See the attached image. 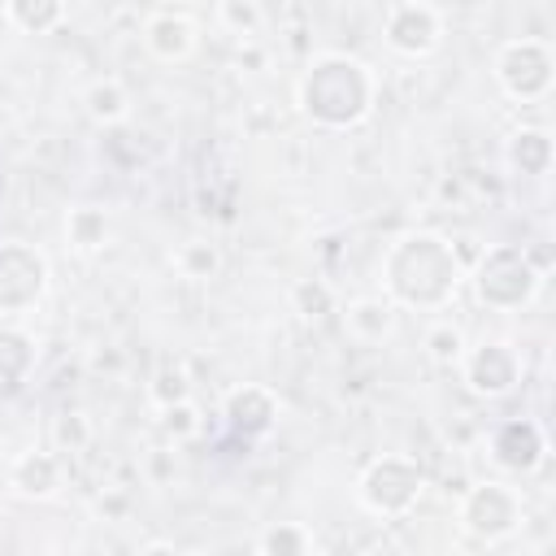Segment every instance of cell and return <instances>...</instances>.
<instances>
[{
    "label": "cell",
    "mask_w": 556,
    "mask_h": 556,
    "mask_svg": "<svg viewBox=\"0 0 556 556\" xmlns=\"http://www.w3.org/2000/svg\"><path fill=\"white\" fill-rule=\"evenodd\" d=\"M387 282L408 304H439L456 287V256L439 239L413 235L387 256Z\"/></svg>",
    "instance_id": "cell-1"
},
{
    "label": "cell",
    "mask_w": 556,
    "mask_h": 556,
    "mask_svg": "<svg viewBox=\"0 0 556 556\" xmlns=\"http://www.w3.org/2000/svg\"><path fill=\"white\" fill-rule=\"evenodd\" d=\"M369 104V78L356 61L330 56L321 65H313V74L304 78V109L326 122V126H348L365 113Z\"/></svg>",
    "instance_id": "cell-2"
},
{
    "label": "cell",
    "mask_w": 556,
    "mask_h": 556,
    "mask_svg": "<svg viewBox=\"0 0 556 556\" xmlns=\"http://www.w3.org/2000/svg\"><path fill=\"white\" fill-rule=\"evenodd\" d=\"M534 287V269L517 248H495L478 269V295L491 304H521Z\"/></svg>",
    "instance_id": "cell-3"
},
{
    "label": "cell",
    "mask_w": 556,
    "mask_h": 556,
    "mask_svg": "<svg viewBox=\"0 0 556 556\" xmlns=\"http://www.w3.org/2000/svg\"><path fill=\"white\" fill-rule=\"evenodd\" d=\"M500 78L513 96L530 100V96H543L547 83H552V61H547V48L526 39V43H508L504 56H500Z\"/></svg>",
    "instance_id": "cell-4"
},
{
    "label": "cell",
    "mask_w": 556,
    "mask_h": 556,
    "mask_svg": "<svg viewBox=\"0 0 556 556\" xmlns=\"http://www.w3.org/2000/svg\"><path fill=\"white\" fill-rule=\"evenodd\" d=\"M43 291V261L26 248H0V308L17 313Z\"/></svg>",
    "instance_id": "cell-5"
},
{
    "label": "cell",
    "mask_w": 556,
    "mask_h": 556,
    "mask_svg": "<svg viewBox=\"0 0 556 556\" xmlns=\"http://www.w3.org/2000/svg\"><path fill=\"white\" fill-rule=\"evenodd\" d=\"M417 491H421V473L408 469L404 460H382V465H374L369 478H365V500H369L378 513H400V508H408V504L417 500Z\"/></svg>",
    "instance_id": "cell-6"
},
{
    "label": "cell",
    "mask_w": 556,
    "mask_h": 556,
    "mask_svg": "<svg viewBox=\"0 0 556 556\" xmlns=\"http://www.w3.org/2000/svg\"><path fill=\"white\" fill-rule=\"evenodd\" d=\"M465 526H469L473 534L500 539V534H508V530L517 526V500H513L504 486L486 482V486H478V491L465 500Z\"/></svg>",
    "instance_id": "cell-7"
},
{
    "label": "cell",
    "mask_w": 556,
    "mask_h": 556,
    "mask_svg": "<svg viewBox=\"0 0 556 556\" xmlns=\"http://www.w3.org/2000/svg\"><path fill=\"white\" fill-rule=\"evenodd\" d=\"M517 378V361L504 352V343H482L469 356V387L482 395H504Z\"/></svg>",
    "instance_id": "cell-8"
},
{
    "label": "cell",
    "mask_w": 556,
    "mask_h": 556,
    "mask_svg": "<svg viewBox=\"0 0 556 556\" xmlns=\"http://www.w3.org/2000/svg\"><path fill=\"white\" fill-rule=\"evenodd\" d=\"M387 35H391V43H395L400 52H426V48H434L439 22H434L430 9H421V4H404V9L391 13Z\"/></svg>",
    "instance_id": "cell-9"
},
{
    "label": "cell",
    "mask_w": 556,
    "mask_h": 556,
    "mask_svg": "<svg viewBox=\"0 0 556 556\" xmlns=\"http://www.w3.org/2000/svg\"><path fill=\"white\" fill-rule=\"evenodd\" d=\"M539 456H543V434H539V426H530V421H508V426L495 434V460H500V465H508V469H530Z\"/></svg>",
    "instance_id": "cell-10"
},
{
    "label": "cell",
    "mask_w": 556,
    "mask_h": 556,
    "mask_svg": "<svg viewBox=\"0 0 556 556\" xmlns=\"http://www.w3.org/2000/svg\"><path fill=\"white\" fill-rule=\"evenodd\" d=\"M226 417H230L235 430H265V426L274 421V400H269L261 387H243V391L230 395Z\"/></svg>",
    "instance_id": "cell-11"
},
{
    "label": "cell",
    "mask_w": 556,
    "mask_h": 556,
    "mask_svg": "<svg viewBox=\"0 0 556 556\" xmlns=\"http://www.w3.org/2000/svg\"><path fill=\"white\" fill-rule=\"evenodd\" d=\"M148 43H152V52L165 56V61L187 56V52H191V22L165 13V17H156V22L148 26Z\"/></svg>",
    "instance_id": "cell-12"
},
{
    "label": "cell",
    "mask_w": 556,
    "mask_h": 556,
    "mask_svg": "<svg viewBox=\"0 0 556 556\" xmlns=\"http://www.w3.org/2000/svg\"><path fill=\"white\" fill-rule=\"evenodd\" d=\"M348 326L361 334V339H382L391 330V304L387 300H356L348 308Z\"/></svg>",
    "instance_id": "cell-13"
},
{
    "label": "cell",
    "mask_w": 556,
    "mask_h": 556,
    "mask_svg": "<svg viewBox=\"0 0 556 556\" xmlns=\"http://www.w3.org/2000/svg\"><path fill=\"white\" fill-rule=\"evenodd\" d=\"M13 482H17L26 495H48V491L56 486V460H52V456H26V460H17Z\"/></svg>",
    "instance_id": "cell-14"
},
{
    "label": "cell",
    "mask_w": 556,
    "mask_h": 556,
    "mask_svg": "<svg viewBox=\"0 0 556 556\" xmlns=\"http://www.w3.org/2000/svg\"><path fill=\"white\" fill-rule=\"evenodd\" d=\"M30 365V339L17 330H0V382H17Z\"/></svg>",
    "instance_id": "cell-15"
},
{
    "label": "cell",
    "mask_w": 556,
    "mask_h": 556,
    "mask_svg": "<svg viewBox=\"0 0 556 556\" xmlns=\"http://www.w3.org/2000/svg\"><path fill=\"white\" fill-rule=\"evenodd\" d=\"M9 13L26 26V30H48L61 17V0H9Z\"/></svg>",
    "instance_id": "cell-16"
},
{
    "label": "cell",
    "mask_w": 556,
    "mask_h": 556,
    "mask_svg": "<svg viewBox=\"0 0 556 556\" xmlns=\"http://www.w3.org/2000/svg\"><path fill=\"white\" fill-rule=\"evenodd\" d=\"M87 104H91V113H96L100 122H113V117H122V113H126V91L109 78V83H96V87H91Z\"/></svg>",
    "instance_id": "cell-17"
},
{
    "label": "cell",
    "mask_w": 556,
    "mask_h": 556,
    "mask_svg": "<svg viewBox=\"0 0 556 556\" xmlns=\"http://www.w3.org/2000/svg\"><path fill=\"white\" fill-rule=\"evenodd\" d=\"M513 161L521 165V169H543L547 165V135H539V130H521L517 135V143H513Z\"/></svg>",
    "instance_id": "cell-18"
},
{
    "label": "cell",
    "mask_w": 556,
    "mask_h": 556,
    "mask_svg": "<svg viewBox=\"0 0 556 556\" xmlns=\"http://www.w3.org/2000/svg\"><path fill=\"white\" fill-rule=\"evenodd\" d=\"M70 235H74V243L78 248H100L104 243V217L100 213H91V208H78L74 217H70Z\"/></svg>",
    "instance_id": "cell-19"
},
{
    "label": "cell",
    "mask_w": 556,
    "mask_h": 556,
    "mask_svg": "<svg viewBox=\"0 0 556 556\" xmlns=\"http://www.w3.org/2000/svg\"><path fill=\"white\" fill-rule=\"evenodd\" d=\"M178 265H182L187 278H208V274L217 269V252H213L208 243L195 239V243H187V248L178 252Z\"/></svg>",
    "instance_id": "cell-20"
},
{
    "label": "cell",
    "mask_w": 556,
    "mask_h": 556,
    "mask_svg": "<svg viewBox=\"0 0 556 556\" xmlns=\"http://www.w3.org/2000/svg\"><path fill=\"white\" fill-rule=\"evenodd\" d=\"M426 348H430L434 361L452 365V361H460V330H452V326H434L430 339H426Z\"/></svg>",
    "instance_id": "cell-21"
},
{
    "label": "cell",
    "mask_w": 556,
    "mask_h": 556,
    "mask_svg": "<svg viewBox=\"0 0 556 556\" xmlns=\"http://www.w3.org/2000/svg\"><path fill=\"white\" fill-rule=\"evenodd\" d=\"M165 426L187 434V430H195V413H191L182 400H178V404H165Z\"/></svg>",
    "instance_id": "cell-22"
},
{
    "label": "cell",
    "mask_w": 556,
    "mask_h": 556,
    "mask_svg": "<svg viewBox=\"0 0 556 556\" xmlns=\"http://www.w3.org/2000/svg\"><path fill=\"white\" fill-rule=\"evenodd\" d=\"M265 547H269V552H278V547H304V539H300V534H291V530H282V534H269V539H265Z\"/></svg>",
    "instance_id": "cell-23"
},
{
    "label": "cell",
    "mask_w": 556,
    "mask_h": 556,
    "mask_svg": "<svg viewBox=\"0 0 556 556\" xmlns=\"http://www.w3.org/2000/svg\"><path fill=\"white\" fill-rule=\"evenodd\" d=\"M0 9H9V0H0Z\"/></svg>",
    "instance_id": "cell-24"
}]
</instances>
